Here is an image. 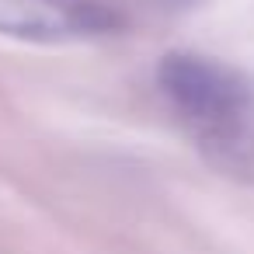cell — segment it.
I'll return each instance as SVG.
<instances>
[{
  "label": "cell",
  "instance_id": "obj_2",
  "mask_svg": "<svg viewBox=\"0 0 254 254\" xmlns=\"http://www.w3.org/2000/svg\"><path fill=\"white\" fill-rule=\"evenodd\" d=\"M126 18L101 0H0V35L35 46H77L119 35Z\"/></svg>",
  "mask_w": 254,
  "mask_h": 254
},
{
  "label": "cell",
  "instance_id": "obj_3",
  "mask_svg": "<svg viewBox=\"0 0 254 254\" xmlns=\"http://www.w3.org/2000/svg\"><path fill=\"white\" fill-rule=\"evenodd\" d=\"M157 7H167V11H188V7H198L202 0H153Z\"/></svg>",
  "mask_w": 254,
  "mask_h": 254
},
{
  "label": "cell",
  "instance_id": "obj_1",
  "mask_svg": "<svg viewBox=\"0 0 254 254\" xmlns=\"http://www.w3.org/2000/svg\"><path fill=\"white\" fill-rule=\"evenodd\" d=\"M157 91L198 157L223 178L254 185V80L205 53H167L153 70Z\"/></svg>",
  "mask_w": 254,
  "mask_h": 254
}]
</instances>
